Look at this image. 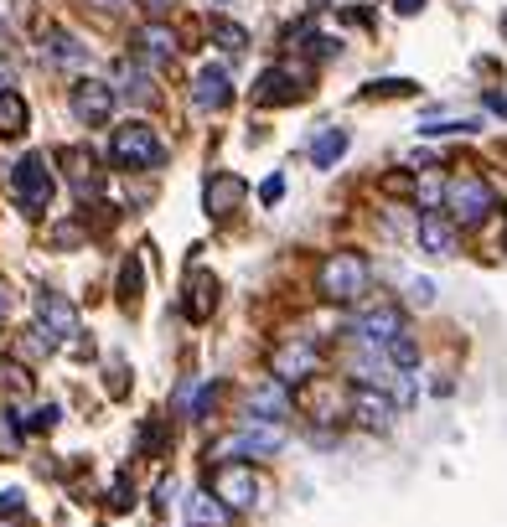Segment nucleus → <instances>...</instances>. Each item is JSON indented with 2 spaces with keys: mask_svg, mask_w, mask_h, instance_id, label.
<instances>
[{
  "mask_svg": "<svg viewBox=\"0 0 507 527\" xmlns=\"http://www.w3.org/2000/svg\"><path fill=\"white\" fill-rule=\"evenodd\" d=\"M311 372H316V347L301 336V341H280V347L270 352V378L275 383H311Z\"/></svg>",
  "mask_w": 507,
  "mask_h": 527,
  "instance_id": "7",
  "label": "nucleus"
},
{
  "mask_svg": "<svg viewBox=\"0 0 507 527\" xmlns=\"http://www.w3.org/2000/svg\"><path fill=\"white\" fill-rule=\"evenodd\" d=\"M37 316H42V331H47L52 347H57V341H68V336H78V316H73V305H68L63 295L42 290V295H37Z\"/></svg>",
  "mask_w": 507,
  "mask_h": 527,
  "instance_id": "11",
  "label": "nucleus"
},
{
  "mask_svg": "<svg viewBox=\"0 0 507 527\" xmlns=\"http://www.w3.org/2000/svg\"><path fill=\"white\" fill-rule=\"evenodd\" d=\"M383 352H389V362H394V367H404V372H409L414 362H420V352H414V341H409V336L389 341V347H383Z\"/></svg>",
  "mask_w": 507,
  "mask_h": 527,
  "instance_id": "27",
  "label": "nucleus"
},
{
  "mask_svg": "<svg viewBox=\"0 0 507 527\" xmlns=\"http://www.w3.org/2000/svg\"><path fill=\"white\" fill-rule=\"evenodd\" d=\"M52 192H57V181H52V161L47 155H21V161L11 166V197L26 217H42L52 207Z\"/></svg>",
  "mask_w": 507,
  "mask_h": 527,
  "instance_id": "2",
  "label": "nucleus"
},
{
  "mask_svg": "<svg viewBox=\"0 0 507 527\" xmlns=\"http://www.w3.org/2000/svg\"><path fill=\"white\" fill-rule=\"evenodd\" d=\"M135 47L151 57V62H171V57H176V37H171L166 26H140V31H135Z\"/></svg>",
  "mask_w": 507,
  "mask_h": 527,
  "instance_id": "21",
  "label": "nucleus"
},
{
  "mask_svg": "<svg viewBox=\"0 0 507 527\" xmlns=\"http://www.w3.org/2000/svg\"><path fill=\"white\" fill-rule=\"evenodd\" d=\"M466 130H476V119H430V124H420V135H466Z\"/></svg>",
  "mask_w": 507,
  "mask_h": 527,
  "instance_id": "26",
  "label": "nucleus"
},
{
  "mask_svg": "<svg viewBox=\"0 0 507 527\" xmlns=\"http://www.w3.org/2000/svg\"><path fill=\"white\" fill-rule=\"evenodd\" d=\"M26 124H32V109H26V99L16 88L0 93V140H21Z\"/></svg>",
  "mask_w": 507,
  "mask_h": 527,
  "instance_id": "18",
  "label": "nucleus"
},
{
  "mask_svg": "<svg viewBox=\"0 0 507 527\" xmlns=\"http://www.w3.org/2000/svg\"><path fill=\"white\" fill-rule=\"evenodd\" d=\"M228 99H233L228 68H202V73H197V88H192V104H197L202 114H218V109H228Z\"/></svg>",
  "mask_w": 507,
  "mask_h": 527,
  "instance_id": "15",
  "label": "nucleus"
},
{
  "mask_svg": "<svg viewBox=\"0 0 507 527\" xmlns=\"http://www.w3.org/2000/svg\"><path fill=\"white\" fill-rule=\"evenodd\" d=\"M109 155H114L119 171H156L166 161V145H161V135L151 130V124L135 119V124H119V130H114Z\"/></svg>",
  "mask_w": 507,
  "mask_h": 527,
  "instance_id": "3",
  "label": "nucleus"
},
{
  "mask_svg": "<svg viewBox=\"0 0 507 527\" xmlns=\"http://www.w3.org/2000/svg\"><path fill=\"white\" fill-rule=\"evenodd\" d=\"M42 57L57 62V68H78V62H88V52L68 37L63 26H47V31H42Z\"/></svg>",
  "mask_w": 507,
  "mask_h": 527,
  "instance_id": "17",
  "label": "nucleus"
},
{
  "mask_svg": "<svg viewBox=\"0 0 507 527\" xmlns=\"http://www.w3.org/2000/svg\"><path fill=\"white\" fill-rule=\"evenodd\" d=\"M352 414L363 419L368 429H383V424L394 419V403L383 398V393H373V388H357V393H352Z\"/></svg>",
  "mask_w": 507,
  "mask_h": 527,
  "instance_id": "19",
  "label": "nucleus"
},
{
  "mask_svg": "<svg viewBox=\"0 0 507 527\" xmlns=\"http://www.w3.org/2000/svg\"><path fill=\"white\" fill-rule=\"evenodd\" d=\"M187 522H192V527H228V522H233V512L218 502L213 491H197L192 502H187Z\"/></svg>",
  "mask_w": 507,
  "mask_h": 527,
  "instance_id": "20",
  "label": "nucleus"
},
{
  "mask_svg": "<svg viewBox=\"0 0 507 527\" xmlns=\"http://www.w3.org/2000/svg\"><path fill=\"white\" fill-rule=\"evenodd\" d=\"M301 78H295V68H264L259 73V83H254V104H295V99H301Z\"/></svg>",
  "mask_w": 507,
  "mask_h": 527,
  "instance_id": "12",
  "label": "nucleus"
},
{
  "mask_svg": "<svg viewBox=\"0 0 507 527\" xmlns=\"http://www.w3.org/2000/svg\"><path fill=\"white\" fill-rule=\"evenodd\" d=\"M373 285V269L363 254H352V248H337V254H326L321 269H316V290L321 300H332V305H357L368 295Z\"/></svg>",
  "mask_w": 507,
  "mask_h": 527,
  "instance_id": "1",
  "label": "nucleus"
},
{
  "mask_svg": "<svg viewBox=\"0 0 507 527\" xmlns=\"http://www.w3.org/2000/svg\"><path fill=\"white\" fill-rule=\"evenodd\" d=\"M445 212H451L456 228H476L497 212V197H492V186L482 176H456L451 186H445Z\"/></svg>",
  "mask_w": 507,
  "mask_h": 527,
  "instance_id": "4",
  "label": "nucleus"
},
{
  "mask_svg": "<svg viewBox=\"0 0 507 527\" xmlns=\"http://www.w3.org/2000/svg\"><path fill=\"white\" fill-rule=\"evenodd\" d=\"M259 197H264V202L275 207V202L285 197V176H270V181H264V192H259Z\"/></svg>",
  "mask_w": 507,
  "mask_h": 527,
  "instance_id": "33",
  "label": "nucleus"
},
{
  "mask_svg": "<svg viewBox=\"0 0 507 527\" xmlns=\"http://www.w3.org/2000/svg\"><path fill=\"white\" fill-rule=\"evenodd\" d=\"M420 248L435 259H451L456 254V223H451V212H420Z\"/></svg>",
  "mask_w": 507,
  "mask_h": 527,
  "instance_id": "13",
  "label": "nucleus"
},
{
  "mask_svg": "<svg viewBox=\"0 0 507 527\" xmlns=\"http://www.w3.org/2000/svg\"><path fill=\"white\" fill-rule=\"evenodd\" d=\"M244 197H249V181L233 176V171H218L213 181H207V212L213 217H233Z\"/></svg>",
  "mask_w": 507,
  "mask_h": 527,
  "instance_id": "14",
  "label": "nucleus"
},
{
  "mask_svg": "<svg viewBox=\"0 0 507 527\" xmlns=\"http://www.w3.org/2000/svg\"><path fill=\"white\" fill-rule=\"evenodd\" d=\"M399 11H404V16H414V11H425V0H399Z\"/></svg>",
  "mask_w": 507,
  "mask_h": 527,
  "instance_id": "38",
  "label": "nucleus"
},
{
  "mask_svg": "<svg viewBox=\"0 0 507 527\" xmlns=\"http://www.w3.org/2000/svg\"><path fill=\"white\" fill-rule=\"evenodd\" d=\"M6 316H11V285L0 279V326H6Z\"/></svg>",
  "mask_w": 507,
  "mask_h": 527,
  "instance_id": "36",
  "label": "nucleus"
},
{
  "mask_svg": "<svg viewBox=\"0 0 507 527\" xmlns=\"http://www.w3.org/2000/svg\"><path fill=\"white\" fill-rule=\"evenodd\" d=\"M409 295H414V305H430V300H435V285H430V279H414Z\"/></svg>",
  "mask_w": 507,
  "mask_h": 527,
  "instance_id": "34",
  "label": "nucleus"
},
{
  "mask_svg": "<svg viewBox=\"0 0 507 527\" xmlns=\"http://www.w3.org/2000/svg\"><path fill=\"white\" fill-rule=\"evenodd\" d=\"M213 37H218L228 52H244V47H249V31L233 26V21H213Z\"/></svg>",
  "mask_w": 507,
  "mask_h": 527,
  "instance_id": "25",
  "label": "nucleus"
},
{
  "mask_svg": "<svg viewBox=\"0 0 507 527\" xmlns=\"http://www.w3.org/2000/svg\"><path fill=\"white\" fill-rule=\"evenodd\" d=\"M399 336H404L399 305H368L363 316H357V341H368V347H389Z\"/></svg>",
  "mask_w": 507,
  "mask_h": 527,
  "instance_id": "9",
  "label": "nucleus"
},
{
  "mask_svg": "<svg viewBox=\"0 0 507 527\" xmlns=\"http://www.w3.org/2000/svg\"><path fill=\"white\" fill-rule=\"evenodd\" d=\"M57 166H68V181H73V192L83 197V207H88V197L104 192V171H99V155L94 150L63 145V150H57Z\"/></svg>",
  "mask_w": 507,
  "mask_h": 527,
  "instance_id": "8",
  "label": "nucleus"
},
{
  "mask_svg": "<svg viewBox=\"0 0 507 527\" xmlns=\"http://www.w3.org/2000/svg\"><path fill=\"white\" fill-rule=\"evenodd\" d=\"M502 31H507V11H502Z\"/></svg>",
  "mask_w": 507,
  "mask_h": 527,
  "instance_id": "40",
  "label": "nucleus"
},
{
  "mask_svg": "<svg viewBox=\"0 0 507 527\" xmlns=\"http://www.w3.org/2000/svg\"><path fill=\"white\" fill-rule=\"evenodd\" d=\"M140 6L151 11V16H161V11H171V0H140Z\"/></svg>",
  "mask_w": 507,
  "mask_h": 527,
  "instance_id": "37",
  "label": "nucleus"
},
{
  "mask_svg": "<svg viewBox=\"0 0 507 527\" xmlns=\"http://www.w3.org/2000/svg\"><path fill=\"white\" fill-rule=\"evenodd\" d=\"M73 114H78L83 124H109V114H114V88L99 83V78H78V83H73Z\"/></svg>",
  "mask_w": 507,
  "mask_h": 527,
  "instance_id": "10",
  "label": "nucleus"
},
{
  "mask_svg": "<svg viewBox=\"0 0 507 527\" xmlns=\"http://www.w3.org/2000/svg\"><path fill=\"white\" fill-rule=\"evenodd\" d=\"M21 512V491H6L0 496V517H16Z\"/></svg>",
  "mask_w": 507,
  "mask_h": 527,
  "instance_id": "35",
  "label": "nucleus"
},
{
  "mask_svg": "<svg viewBox=\"0 0 507 527\" xmlns=\"http://www.w3.org/2000/svg\"><path fill=\"white\" fill-rule=\"evenodd\" d=\"M207 491H213L228 512H244V507L259 502V476H254V465H233L228 460V465H218V471L207 476Z\"/></svg>",
  "mask_w": 507,
  "mask_h": 527,
  "instance_id": "6",
  "label": "nucleus"
},
{
  "mask_svg": "<svg viewBox=\"0 0 507 527\" xmlns=\"http://www.w3.org/2000/svg\"><path fill=\"white\" fill-rule=\"evenodd\" d=\"M109 507H114V512L135 507V486H130V481H114V491H109Z\"/></svg>",
  "mask_w": 507,
  "mask_h": 527,
  "instance_id": "32",
  "label": "nucleus"
},
{
  "mask_svg": "<svg viewBox=\"0 0 507 527\" xmlns=\"http://www.w3.org/2000/svg\"><path fill=\"white\" fill-rule=\"evenodd\" d=\"M119 93H130L135 104H156V88H151V78L140 73V62H135V57L119 62Z\"/></svg>",
  "mask_w": 507,
  "mask_h": 527,
  "instance_id": "22",
  "label": "nucleus"
},
{
  "mask_svg": "<svg viewBox=\"0 0 507 527\" xmlns=\"http://www.w3.org/2000/svg\"><path fill=\"white\" fill-rule=\"evenodd\" d=\"M16 445H21V429L11 424V414H0V460L16 455Z\"/></svg>",
  "mask_w": 507,
  "mask_h": 527,
  "instance_id": "30",
  "label": "nucleus"
},
{
  "mask_svg": "<svg viewBox=\"0 0 507 527\" xmlns=\"http://www.w3.org/2000/svg\"><path fill=\"white\" fill-rule=\"evenodd\" d=\"M99 6H104V11H119V6H130V0H99Z\"/></svg>",
  "mask_w": 507,
  "mask_h": 527,
  "instance_id": "39",
  "label": "nucleus"
},
{
  "mask_svg": "<svg viewBox=\"0 0 507 527\" xmlns=\"http://www.w3.org/2000/svg\"><path fill=\"white\" fill-rule=\"evenodd\" d=\"M119 290H125V305H135V300H140V259H130V264H125V279H119Z\"/></svg>",
  "mask_w": 507,
  "mask_h": 527,
  "instance_id": "31",
  "label": "nucleus"
},
{
  "mask_svg": "<svg viewBox=\"0 0 507 527\" xmlns=\"http://www.w3.org/2000/svg\"><path fill=\"white\" fill-rule=\"evenodd\" d=\"M52 424H57V409H52V403H42V409L26 414V424H21V429H26V434H47Z\"/></svg>",
  "mask_w": 507,
  "mask_h": 527,
  "instance_id": "29",
  "label": "nucleus"
},
{
  "mask_svg": "<svg viewBox=\"0 0 507 527\" xmlns=\"http://www.w3.org/2000/svg\"><path fill=\"white\" fill-rule=\"evenodd\" d=\"M420 88V83H409V78H383L368 88V99H409V93Z\"/></svg>",
  "mask_w": 507,
  "mask_h": 527,
  "instance_id": "24",
  "label": "nucleus"
},
{
  "mask_svg": "<svg viewBox=\"0 0 507 527\" xmlns=\"http://www.w3.org/2000/svg\"><path fill=\"white\" fill-rule=\"evenodd\" d=\"M213 305H218V279L207 269H192L187 274V300H182L187 321H207V316H213Z\"/></svg>",
  "mask_w": 507,
  "mask_h": 527,
  "instance_id": "16",
  "label": "nucleus"
},
{
  "mask_svg": "<svg viewBox=\"0 0 507 527\" xmlns=\"http://www.w3.org/2000/svg\"><path fill=\"white\" fill-rule=\"evenodd\" d=\"M285 445V429L275 424V419H249L238 434H228L223 445H213L207 450V460L213 455H244V460H264V455H275Z\"/></svg>",
  "mask_w": 507,
  "mask_h": 527,
  "instance_id": "5",
  "label": "nucleus"
},
{
  "mask_svg": "<svg viewBox=\"0 0 507 527\" xmlns=\"http://www.w3.org/2000/svg\"><path fill=\"white\" fill-rule=\"evenodd\" d=\"M342 155H347V130H321V135H316V145H311V161H316L321 171H326V166H337Z\"/></svg>",
  "mask_w": 507,
  "mask_h": 527,
  "instance_id": "23",
  "label": "nucleus"
},
{
  "mask_svg": "<svg viewBox=\"0 0 507 527\" xmlns=\"http://www.w3.org/2000/svg\"><path fill=\"white\" fill-rule=\"evenodd\" d=\"M254 409H264V414H275V419H280V414H285V393H280V383L259 388V393H254Z\"/></svg>",
  "mask_w": 507,
  "mask_h": 527,
  "instance_id": "28",
  "label": "nucleus"
}]
</instances>
